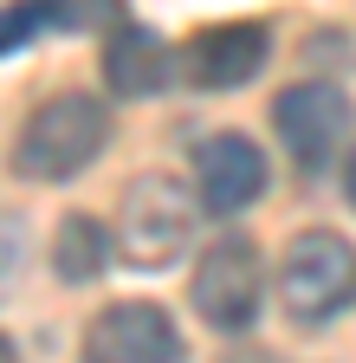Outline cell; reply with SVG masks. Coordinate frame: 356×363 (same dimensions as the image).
Here are the masks:
<instances>
[{
    "mask_svg": "<svg viewBox=\"0 0 356 363\" xmlns=\"http://www.w3.org/2000/svg\"><path fill=\"white\" fill-rule=\"evenodd\" d=\"M104 143H110V111L84 91H59L26 117L20 143H13V169L26 182H71Z\"/></svg>",
    "mask_w": 356,
    "mask_h": 363,
    "instance_id": "cell-1",
    "label": "cell"
},
{
    "mask_svg": "<svg viewBox=\"0 0 356 363\" xmlns=\"http://www.w3.org/2000/svg\"><path fill=\"white\" fill-rule=\"evenodd\" d=\"M188 234H195V195L175 175L149 169V175H137L123 189V201H117V247H123V259L137 272L175 266L188 253Z\"/></svg>",
    "mask_w": 356,
    "mask_h": 363,
    "instance_id": "cell-2",
    "label": "cell"
},
{
    "mask_svg": "<svg viewBox=\"0 0 356 363\" xmlns=\"http://www.w3.org/2000/svg\"><path fill=\"white\" fill-rule=\"evenodd\" d=\"M279 298L298 325H324L356 298V247L331 227H311L298 234L279 259Z\"/></svg>",
    "mask_w": 356,
    "mask_h": 363,
    "instance_id": "cell-3",
    "label": "cell"
},
{
    "mask_svg": "<svg viewBox=\"0 0 356 363\" xmlns=\"http://www.w3.org/2000/svg\"><path fill=\"white\" fill-rule=\"evenodd\" d=\"M188 298H195V311L214 331H246L259 318V253H253V240L220 234L214 247H201Z\"/></svg>",
    "mask_w": 356,
    "mask_h": 363,
    "instance_id": "cell-4",
    "label": "cell"
},
{
    "mask_svg": "<svg viewBox=\"0 0 356 363\" xmlns=\"http://www.w3.org/2000/svg\"><path fill=\"white\" fill-rule=\"evenodd\" d=\"M84 363H182V331L149 298H117L84 331Z\"/></svg>",
    "mask_w": 356,
    "mask_h": 363,
    "instance_id": "cell-5",
    "label": "cell"
},
{
    "mask_svg": "<svg viewBox=\"0 0 356 363\" xmlns=\"http://www.w3.org/2000/svg\"><path fill=\"white\" fill-rule=\"evenodd\" d=\"M272 123L285 136V150L298 156V169L318 175L350 136V98L337 84H285L272 104Z\"/></svg>",
    "mask_w": 356,
    "mask_h": 363,
    "instance_id": "cell-6",
    "label": "cell"
},
{
    "mask_svg": "<svg viewBox=\"0 0 356 363\" xmlns=\"http://www.w3.org/2000/svg\"><path fill=\"white\" fill-rule=\"evenodd\" d=\"M195 182H201L207 214H240V208H253L265 195L272 169H265V150L253 143V136L220 130V136H207L201 156H195Z\"/></svg>",
    "mask_w": 356,
    "mask_h": 363,
    "instance_id": "cell-7",
    "label": "cell"
},
{
    "mask_svg": "<svg viewBox=\"0 0 356 363\" xmlns=\"http://www.w3.org/2000/svg\"><path fill=\"white\" fill-rule=\"evenodd\" d=\"M265 45H272V33H265L259 20H220V26H201V33L188 39L182 65H188V78H195L201 91H234V84L259 78Z\"/></svg>",
    "mask_w": 356,
    "mask_h": 363,
    "instance_id": "cell-8",
    "label": "cell"
},
{
    "mask_svg": "<svg viewBox=\"0 0 356 363\" xmlns=\"http://www.w3.org/2000/svg\"><path fill=\"white\" fill-rule=\"evenodd\" d=\"M162 78H168V45H162V33L123 20L110 33V45H104V84L117 91V98H149Z\"/></svg>",
    "mask_w": 356,
    "mask_h": 363,
    "instance_id": "cell-9",
    "label": "cell"
},
{
    "mask_svg": "<svg viewBox=\"0 0 356 363\" xmlns=\"http://www.w3.org/2000/svg\"><path fill=\"white\" fill-rule=\"evenodd\" d=\"M52 266H59V279H71V286L98 279V272L110 266V234L91 214H65L59 234H52Z\"/></svg>",
    "mask_w": 356,
    "mask_h": 363,
    "instance_id": "cell-10",
    "label": "cell"
},
{
    "mask_svg": "<svg viewBox=\"0 0 356 363\" xmlns=\"http://www.w3.org/2000/svg\"><path fill=\"white\" fill-rule=\"evenodd\" d=\"M46 26H71L65 0H7V7H0V59L20 52L26 39H39Z\"/></svg>",
    "mask_w": 356,
    "mask_h": 363,
    "instance_id": "cell-11",
    "label": "cell"
},
{
    "mask_svg": "<svg viewBox=\"0 0 356 363\" xmlns=\"http://www.w3.org/2000/svg\"><path fill=\"white\" fill-rule=\"evenodd\" d=\"M20 266H26V227H20L13 214H0V298L13 292Z\"/></svg>",
    "mask_w": 356,
    "mask_h": 363,
    "instance_id": "cell-12",
    "label": "cell"
},
{
    "mask_svg": "<svg viewBox=\"0 0 356 363\" xmlns=\"http://www.w3.org/2000/svg\"><path fill=\"white\" fill-rule=\"evenodd\" d=\"M71 7V26H123V0H65Z\"/></svg>",
    "mask_w": 356,
    "mask_h": 363,
    "instance_id": "cell-13",
    "label": "cell"
},
{
    "mask_svg": "<svg viewBox=\"0 0 356 363\" xmlns=\"http://www.w3.org/2000/svg\"><path fill=\"white\" fill-rule=\"evenodd\" d=\"M227 363H285V357H272V350H234Z\"/></svg>",
    "mask_w": 356,
    "mask_h": 363,
    "instance_id": "cell-14",
    "label": "cell"
},
{
    "mask_svg": "<svg viewBox=\"0 0 356 363\" xmlns=\"http://www.w3.org/2000/svg\"><path fill=\"white\" fill-rule=\"evenodd\" d=\"M343 195H350V208H356V150H350V169H343Z\"/></svg>",
    "mask_w": 356,
    "mask_h": 363,
    "instance_id": "cell-15",
    "label": "cell"
},
{
    "mask_svg": "<svg viewBox=\"0 0 356 363\" xmlns=\"http://www.w3.org/2000/svg\"><path fill=\"white\" fill-rule=\"evenodd\" d=\"M0 363H20V350H13V337L0 331Z\"/></svg>",
    "mask_w": 356,
    "mask_h": 363,
    "instance_id": "cell-16",
    "label": "cell"
}]
</instances>
